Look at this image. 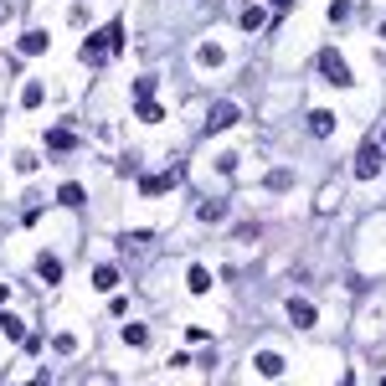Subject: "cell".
Here are the masks:
<instances>
[{
  "label": "cell",
  "mask_w": 386,
  "mask_h": 386,
  "mask_svg": "<svg viewBox=\"0 0 386 386\" xmlns=\"http://www.w3.org/2000/svg\"><path fill=\"white\" fill-rule=\"evenodd\" d=\"M319 72H325V83H335V88H350V83H355L350 68H345V57H340L335 47H325V52H319Z\"/></svg>",
  "instance_id": "cell-1"
},
{
  "label": "cell",
  "mask_w": 386,
  "mask_h": 386,
  "mask_svg": "<svg viewBox=\"0 0 386 386\" xmlns=\"http://www.w3.org/2000/svg\"><path fill=\"white\" fill-rule=\"evenodd\" d=\"M381 176V144L366 139L361 150H355V180H376Z\"/></svg>",
  "instance_id": "cell-2"
},
{
  "label": "cell",
  "mask_w": 386,
  "mask_h": 386,
  "mask_svg": "<svg viewBox=\"0 0 386 386\" xmlns=\"http://www.w3.org/2000/svg\"><path fill=\"white\" fill-rule=\"evenodd\" d=\"M77 57H83L88 68H98V62H109V57H114V42H109V26H103L98 36H88V42H83V52H77Z\"/></svg>",
  "instance_id": "cell-3"
},
{
  "label": "cell",
  "mask_w": 386,
  "mask_h": 386,
  "mask_svg": "<svg viewBox=\"0 0 386 386\" xmlns=\"http://www.w3.org/2000/svg\"><path fill=\"white\" fill-rule=\"evenodd\" d=\"M47 155H72L77 150V134H72V129H47Z\"/></svg>",
  "instance_id": "cell-4"
},
{
  "label": "cell",
  "mask_w": 386,
  "mask_h": 386,
  "mask_svg": "<svg viewBox=\"0 0 386 386\" xmlns=\"http://www.w3.org/2000/svg\"><path fill=\"white\" fill-rule=\"evenodd\" d=\"M176 180H180L176 170H160V176H139V196H165Z\"/></svg>",
  "instance_id": "cell-5"
},
{
  "label": "cell",
  "mask_w": 386,
  "mask_h": 386,
  "mask_svg": "<svg viewBox=\"0 0 386 386\" xmlns=\"http://www.w3.org/2000/svg\"><path fill=\"white\" fill-rule=\"evenodd\" d=\"M237 124V103H217V109L206 114V129L211 134H222V129H232Z\"/></svg>",
  "instance_id": "cell-6"
},
{
  "label": "cell",
  "mask_w": 386,
  "mask_h": 386,
  "mask_svg": "<svg viewBox=\"0 0 386 386\" xmlns=\"http://www.w3.org/2000/svg\"><path fill=\"white\" fill-rule=\"evenodd\" d=\"M252 371H258V376H284V355L278 350H258L252 355Z\"/></svg>",
  "instance_id": "cell-7"
},
{
  "label": "cell",
  "mask_w": 386,
  "mask_h": 386,
  "mask_svg": "<svg viewBox=\"0 0 386 386\" xmlns=\"http://www.w3.org/2000/svg\"><path fill=\"white\" fill-rule=\"evenodd\" d=\"M47 47H52V36H47V31H26L21 42H16V52H21V57H42Z\"/></svg>",
  "instance_id": "cell-8"
},
{
  "label": "cell",
  "mask_w": 386,
  "mask_h": 386,
  "mask_svg": "<svg viewBox=\"0 0 386 386\" xmlns=\"http://www.w3.org/2000/svg\"><path fill=\"white\" fill-rule=\"evenodd\" d=\"M304 124H309V134H314V139H325V134H335V114H330V109H314L309 118H304Z\"/></svg>",
  "instance_id": "cell-9"
},
{
  "label": "cell",
  "mask_w": 386,
  "mask_h": 386,
  "mask_svg": "<svg viewBox=\"0 0 386 386\" xmlns=\"http://www.w3.org/2000/svg\"><path fill=\"white\" fill-rule=\"evenodd\" d=\"M288 319H294L299 330H309L319 314H314V304H304V299H288Z\"/></svg>",
  "instance_id": "cell-10"
},
{
  "label": "cell",
  "mask_w": 386,
  "mask_h": 386,
  "mask_svg": "<svg viewBox=\"0 0 386 386\" xmlns=\"http://www.w3.org/2000/svg\"><path fill=\"white\" fill-rule=\"evenodd\" d=\"M134 118H139V124H160V118H165V109H160L155 98H134Z\"/></svg>",
  "instance_id": "cell-11"
},
{
  "label": "cell",
  "mask_w": 386,
  "mask_h": 386,
  "mask_svg": "<svg viewBox=\"0 0 386 386\" xmlns=\"http://www.w3.org/2000/svg\"><path fill=\"white\" fill-rule=\"evenodd\" d=\"M36 273H42L47 284H62V263H57V252H42V258H36Z\"/></svg>",
  "instance_id": "cell-12"
},
{
  "label": "cell",
  "mask_w": 386,
  "mask_h": 386,
  "mask_svg": "<svg viewBox=\"0 0 386 386\" xmlns=\"http://www.w3.org/2000/svg\"><path fill=\"white\" fill-rule=\"evenodd\" d=\"M185 288H191V294H206V288H211V273L201 268V263H191V268H185Z\"/></svg>",
  "instance_id": "cell-13"
},
{
  "label": "cell",
  "mask_w": 386,
  "mask_h": 386,
  "mask_svg": "<svg viewBox=\"0 0 386 386\" xmlns=\"http://www.w3.org/2000/svg\"><path fill=\"white\" fill-rule=\"evenodd\" d=\"M0 330H6V340H26V319H21V314H6V309H0Z\"/></svg>",
  "instance_id": "cell-14"
},
{
  "label": "cell",
  "mask_w": 386,
  "mask_h": 386,
  "mask_svg": "<svg viewBox=\"0 0 386 386\" xmlns=\"http://www.w3.org/2000/svg\"><path fill=\"white\" fill-rule=\"evenodd\" d=\"M114 284H118V268H109V263H98V268H93V288H103V294H109Z\"/></svg>",
  "instance_id": "cell-15"
},
{
  "label": "cell",
  "mask_w": 386,
  "mask_h": 386,
  "mask_svg": "<svg viewBox=\"0 0 386 386\" xmlns=\"http://www.w3.org/2000/svg\"><path fill=\"white\" fill-rule=\"evenodd\" d=\"M222 57H227V52H222L217 42H206L201 52H196V62H201V68H222Z\"/></svg>",
  "instance_id": "cell-16"
},
{
  "label": "cell",
  "mask_w": 386,
  "mask_h": 386,
  "mask_svg": "<svg viewBox=\"0 0 386 386\" xmlns=\"http://www.w3.org/2000/svg\"><path fill=\"white\" fill-rule=\"evenodd\" d=\"M263 21H268V10H263V6H247L242 10V31H258Z\"/></svg>",
  "instance_id": "cell-17"
},
{
  "label": "cell",
  "mask_w": 386,
  "mask_h": 386,
  "mask_svg": "<svg viewBox=\"0 0 386 386\" xmlns=\"http://www.w3.org/2000/svg\"><path fill=\"white\" fill-rule=\"evenodd\" d=\"M124 345H134V350L150 345V330H144V325H124Z\"/></svg>",
  "instance_id": "cell-18"
},
{
  "label": "cell",
  "mask_w": 386,
  "mask_h": 386,
  "mask_svg": "<svg viewBox=\"0 0 386 386\" xmlns=\"http://www.w3.org/2000/svg\"><path fill=\"white\" fill-rule=\"evenodd\" d=\"M57 201H62V206H83V185H72V180H68V185L57 191Z\"/></svg>",
  "instance_id": "cell-19"
},
{
  "label": "cell",
  "mask_w": 386,
  "mask_h": 386,
  "mask_svg": "<svg viewBox=\"0 0 386 386\" xmlns=\"http://www.w3.org/2000/svg\"><path fill=\"white\" fill-rule=\"evenodd\" d=\"M294 185V170H268V191H288Z\"/></svg>",
  "instance_id": "cell-20"
},
{
  "label": "cell",
  "mask_w": 386,
  "mask_h": 386,
  "mask_svg": "<svg viewBox=\"0 0 386 386\" xmlns=\"http://www.w3.org/2000/svg\"><path fill=\"white\" fill-rule=\"evenodd\" d=\"M155 83H160L155 72H144V77H134V98H150V93H155Z\"/></svg>",
  "instance_id": "cell-21"
},
{
  "label": "cell",
  "mask_w": 386,
  "mask_h": 386,
  "mask_svg": "<svg viewBox=\"0 0 386 386\" xmlns=\"http://www.w3.org/2000/svg\"><path fill=\"white\" fill-rule=\"evenodd\" d=\"M42 98H47V93H42V83H26V93H21V103H26V109H36Z\"/></svg>",
  "instance_id": "cell-22"
},
{
  "label": "cell",
  "mask_w": 386,
  "mask_h": 386,
  "mask_svg": "<svg viewBox=\"0 0 386 386\" xmlns=\"http://www.w3.org/2000/svg\"><path fill=\"white\" fill-rule=\"evenodd\" d=\"M330 21H335V26L350 21V0H335V6H330Z\"/></svg>",
  "instance_id": "cell-23"
},
{
  "label": "cell",
  "mask_w": 386,
  "mask_h": 386,
  "mask_svg": "<svg viewBox=\"0 0 386 386\" xmlns=\"http://www.w3.org/2000/svg\"><path fill=\"white\" fill-rule=\"evenodd\" d=\"M52 350H57V355H72L77 340H72V335H52Z\"/></svg>",
  "instance_id": "cell-24"
},
{
  "label": "cell",
  "mask_w": 386,
  "mask_h": 386,
  "mask_svg": "<svg viewBox=\"0 0 386 386\" xmlns=\"http://www.w3.org/2000/svg\"><path fill=\"white\" fill-rule=\"evenodd\" d=\"M237 170V155H217V176H232Z\"/></svg>",
  "instance_id": "cell-25"
},
{
  "label": "cell",
  "mask_w": 386,
  "mask_h": 386,
  "mask_svg": "<svg viewBox=\"0 0 386 386\" xmlns=\"http://www.w3.org/2000/svg\"><path fill=\"white\" fill-rule=\"evenodd\" d=\"M288 6H294V0H268V10H288Z\"/></svg>",
  "instance_id": "cell-26"
},
{
  "label": "cell",
  "mask_w": 386,
  "mask_h": 386,
  "mask_svg": "<svg viewBox=\"0 0 386 386\" xmlns=\"http://www.w3.org/2000/svg\"><path fill=\"white\" fill-rule=\"evenodd\" d=\"M0 309H6V284H0Z\"/></svg>",
  "instance_id": "cell-27"
},
{
  "label": "cell",
  "mask_w": 386,
  "mask_h": 386,
  "mask_svg": "<svg viewBox=\"0 0 386 386\" xmlns=\"http://www.w3.org/2000/svg\"><path fill=\"white\" fill-rule=\"evenodd\" d=\"M381 155H386V134H381Z\"/></svg>",
  "instance_id": "cell-28"
}]
</instances>
